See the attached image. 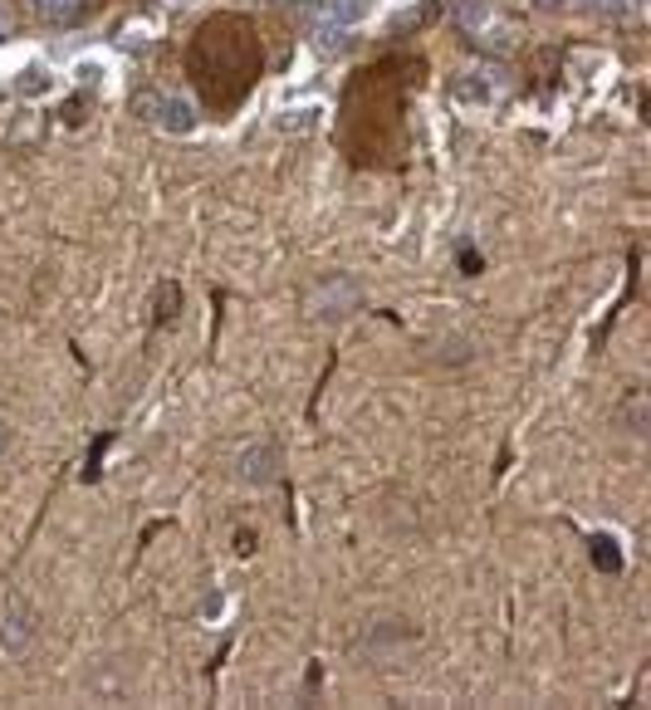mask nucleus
I'll list each match as a JSON object with an SVG mask.
<instances>
[{"instance_id":"obj_1","label":"nucleus","mask_w":651,"mask_h":710,"mask_svg":"<svg viewBox=\"0 0 651 710\" xmlns=\"http://www.w3.org/2000/svg\"><path fill=\"white\" fill-rule=\"evenodd\" d=\"M0 642H6V651L10 657H25L30 651V642H34V613L25 603H10L6 607V617H0Z\"/></svg>"},{"instance_id":"obj_2","label":"nucleus","mask_w":651,"mask_h":710,"mask_svg":"<svg viewBox=\"0 0 651 710\" xmlns=\"http://www.w3.org/2000/svg\"><path fill=\"white\" fill-rule=\"evenodd\" d=\"M157 118H162L167 133H191L197 128V108L187 98H157Z\"/></svg>"},{"instance_id":"obj_3","label":"nucleus","mask_w":651,"mask_h":710,"mask_svg":"<svg viewBox=\"0 0 651 710\" xmlns=\"http://www.w3.org/2000/svg\"><path fill=\"white\" fill-rule=\"evenodd\" d=\"M451 94H455V104H495V84H490V74H461Z\"/></svg>"},{"instance_id":"obj_4","label":"nucleus","mask_w":651,"mask_h":710,"mask_svg":"<svg viewBox=\"0 0 651 710\" xmlns=\"http://www.w3.org/2000/svg\"><path fill=\"white\" fill-rule=\"evenodd\" d=\"M274 460H280V451H274V446H260V451H250V456L240 460V466H245L250 480H270V476H274Z\"/></svg>"},{"instance_id":"obj_5","label":"nucleus","mask_w":651,"mask_h":710,"mask_svg":"<svg viewBox=\"0 0 651 710\" xmlns=\"http://www.w3.org/2000/svg\"><path fill=\"white\" fill-rule=\"evenodd\" d=\"M6 446H10V426L0 422V451H6Z\"/></svg>"},{"instance_id":"obj_6","label":"nucleus","mask_w":651,"mask_h":710,"mask_svg":"<svg viewBox=\"0 0 651 710\" xmlns=\"http://www.w3.org/2000/svg\"><path fill=\"white\" fill-rule=\"evenodd\" d=\"M0 25H6V15H0Z\"/></svg>"}]
</instances>
